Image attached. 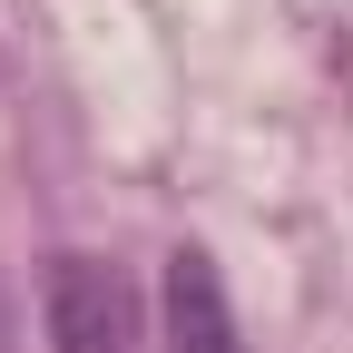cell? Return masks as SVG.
<instances>
[{
  "label": "cell",
  "mask_w": 353,
  "mask_h": 353,
  "mask_svg": "<svg viewBox=\"0 0 353 353\" xmlns=\"http://www.w3.org/2000/svg\"><path fill=\"white\" fill-rule=\"evenodd\" d=\"M0 353H10V285H0Z\"/></svg>",
  "instance_id": "3"
},
{
  "label": "cell",
  "mask_w": 353,
  "mask_h": 353,
  "mask_svg": "<svg viewBox=\"0 0 353 353\" xmlns=\"http://www.w3.org/2000/svg\"><path fill=\"white\" fill-rule=\"evenodd\" d=\"M167 353H236V314H226V285L196 245L167 255Z\"/></svg>",
  "instance_id": "2"
},
{
  "label": "cell",
  "mask_w": 353,
  "mask_h": 353,
  "mask_svg": "<svg viewBox=\"0 0 353 353\" xmlns=\"http://www.w3.org/2000/svg\"><path fill=\"white\" fill-rule=\"evenodd\" d=\"M39 304H50V343H59V353H148V343H157L138 275L108 265V255H50Z\"/></svg>",
  "instance_id": "1"
}]
</instances>
